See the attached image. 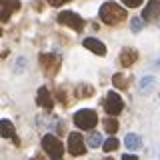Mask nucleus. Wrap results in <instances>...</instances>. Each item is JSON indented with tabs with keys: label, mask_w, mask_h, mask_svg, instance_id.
Instances as JSON below:
<instances>
[{
	"label": "nucleus",
	"mask_w": 160,
	"mask_h": 160,
	"mask_svg": "<svg viewBox=\"0 0 160 160\" xmlns=\"http://www.w3.org/2000/svg\"><path fill=\"white\" fill-rule=\"evenodd\" d=\"M126 10L122 6H118V4L114 2H106L100 6V20H102L104 24H108V26H116V24L124 22L126 20Z\"/></svg>",
	"instance_id": "1"
},
{
	"label": "nucleus",
	"mask_w": 160,
	"mask_h": 160,
	"mask_svg": "<svg viewBox=\"0 0 160 160\" xmlns=\"http://www.w3.org/2000/svg\"><path fill=\"white\" fill-rule=\"evenodd\" d=\"M96 122H98V114L94 112V110H90V108L78 110V112L74 114V124H76L78 128H82V130L94 128V126H96Z\"/></svg>",
	"instance_id": "2"
},
{
	"label": "nucleus",
	"mask_w": 160,
	"mask_h": 160,
	"mask_svg": "<svg viewBox=\"0 0 160 160\" xmlns=\"http://www.w3.org/2000/svg\"><path fill=\"white\" fill-rule=\"evenodd\" d=\"M42 148L50 158H62V154H64V144L54 134H46L42 138Z\"/></svg>",
	"instance_id": "3"
},
{
	"label": "nucleus",
	"mask_w": 160,
	"mask_h": 160,
	"mask_svg": "<svg viewBox=\"0 0 160 160\" xmlns=\"http://www.w3.org/2000/svg\"><path fill=\"white\" fill-rule=\"evenodd\" d=\"M40 66L46 76H54L60 70V56L56 54H40Z\"/></svg>",
	"instance_id": "4"
},
{
	"label": "nucleus",
	"mask_w": 160,
	"mask_h": 160,
	"mask_svg": "<svg viewBox=\"0 0 160 160\" xmlns=\"http://www.w3.org/2000/svg\"><path fill=\"white\" fill-rule=\"evenodd\" d=\"M58 24L70 26V28L76 30V32H82V28H84V20H82V16H78L76 12H60L58 14Z\"/></svg>",
	"instance_id": "5"
},
{
	"label": "nucleus",
	"mask_w": 160,
	"mask_h": 160,
	"mask_svg": "<svg viewBox=\"0 0 160 160\" xmlns=\"http://www.w3.org/2000/svg\"><path fill=\"white\" fill-rule=\"evenodd\" d=\"M104 110H106L110 116H118V114L124 110L122 98H120L116 92H108L106 98H104Z\"/></svg>",
	"instance_id": "6"
},
{
	"label": "nucleus",
	"mask_w": 160,
	"mask_h": 160,
	"mask_svg": "<svg viewBox=\"0 0 160 160\" xmlns=\"http://www.w3.org/2000/svg\"><path fill=\"white\" fill-rule=\"evenodd\" d=\"M68 152L72 154V156H82V154H86V140L82 138V134L70 132V136H68Z\"/></svg>",
	"instance_id": "7"
},
{
	"label": "nucleus",
	"mask_w": 160,
	"mask_h": 160,
	"mask_svg": "<svg viewBox=\"0 0 160 160\" xmlns=\"http://www.w3.org/2000/svg\"><path fill=\"white\" fill-rule=\"evenodd\" d=\"M20 8V0H0V20L8 22L10 16Z\"/></svg>",
	"instance_id": "8"
},
{
	"label": "nucleus",
	"mask_w": 160,
	"mask_h": 160,
	"mask_svg": "<svg viewBox=\"0 0 160 160\" xmlns=\"http://www.w3.org/2000/svg\"><path fill=\"white\" fill-rule=\"evenodd\" d=\"M158 16H160V0H150L146 8L142 10V18L146 22H156Z\"/></svg>",
	"instance_id": "9"
},
{
	"label": "nucleus",
	"mask_w": 160,
	"mask_h": 160,
	"mask_svg": "<svg viewBox=\"0 0 160 160\" xmlns=\"http://www.w3.org/2000/svg\"><path fill=\"white\" fill-rule=\"evenodd\" d=\"M36 104H38V106H42L44 110H52V106H54V100H52V94H50V90H48L46 86H40V88H38Z\"/></svg>",
	"instance_id": "10"
},
{
	"label": "nucleus",
	"mask_w": 160,
	"mask_h": 160,
	"mask_svg": "<svg viewBox=\"0 0 160 160\" xmlns=\"http://www.w3.org/2000/svg\"><path fill=\"white\" fill-rule=\"evenodd\" d=\"M0 136L2 138H12L16 144H20L16 132H14V124L10 122V120H0Z\"/></svg>",
	"instance_id": "11"
},
{
	"label": "nucleus",
	"mask_w": 160,
	"mask_h": 160,
	"mask_svg": "<svg viewBox=\"0 0 160 160\" xmlns=\"http://www.w3.org/2000/svg\"><path fill=\"white\" fill-rule=\"evenodd\" d=\"M84 48H88L90 52L98 54V56H104V54H106V46H104L100 40H96V38H86L84 40Z\"/></svg>",
	"instance_id": "12"
},
{
	"label": "nucleus",
	"mask_w": 160,
	"mask_h": 160,
	"mask_svg": "<svg viewBox=\"0 0 160 160\" xmlns=\"http://www.w3.org/2000/svg\"><path fill=\"white\" fill-rule=\"evenodd\" d=\"M138 60V52L134 48H124L122 50V54H120V64L122 66H126V68H130L134 62Z\"/></svg>",
	"instance_id": "13"
},
{
	"label": "nucleus",
	"mask_w": 160,
	"mask_h": 160,
	"mask_svg": "<svg viewBox=\"0 0 160 160\" xmlns=\"http://www.w3.org/2000/svg\"><path fill=\"white\" fill-rule=\"evenodd\" d=\"M124 142H126L128 150H138L140 146H142V140H140V136H138V134H126Z\"/></svg>",
	"instance_id": "14"
},
{
	"label": "nucleus",
	"mask_w": 160,
	"mask_h": 160,
	"mask_svg": "<svg viewBox=\"0 0 160 160\" xmlns=\"http://www.w3.org/2000/svg\"><path fill=\"white\" fill-rule=\"evenodd\" d=\"M104 130H106V132H110V134H114V132H116V130L120 128L118 126V120L116 118H114V116H108V118H104Z\"/></svg>",
	"instance_id": "15"
},
{
	"label": "nucleus",
	"mask_w": 160,
	"mask_h": 160,
	"mask_svg": "<svg viewBox=\"0 0 160 160\" xmlns=\"http://www.w3.org/2000/svg\"><path fill=\"white\" fill-rule=\"evenodd\" d=\"M86 144H88V146H92V148H98L100 144H104V142H102V136H100V132H90L88 138H86Z\"/></svg>",
	"instance_id": "16"
},
{
	"label": "nucleus",
	"mask_w": 160,
	"mask_h": 160,
	"mask_svg": "<svg viewBox=\"0 0 160 160\" xmlns=\"http://www.w3.org/2000/svg\"><path fill=\"white\" fill-rule=\"evenodd\" d=\"M112 84L116 88H120V90H126L128 88V80H126L124 74H114V76H112Z\"/></svg>",
	"instance_id": "17"
},
{
	"label": "nucleus",
	"mask_w": 160,
	"mask_h": 160,
	"mask_svg": "<svg viewBox=\"0 0 160 160\" xmlns=\"http://www.w3.org/2000/svg\"><path fill=\"white\" fill-rule=\"evenodd\" d=\"M92 94H94L92 86H88V84H80V86H78V96L80 98H90Z\"/></svg>",
	"instance_id": "18"
},
{
	"label": "nucleus",
	"mask_w": 160,
	"mask_h": 160,
	"mask_svg": "<svg viewBox=\"0 0 160 160\" xmlns=\"http://www.w3.org/2000/svg\"><path fill=\"white\" fill-rule=\"evenodd\" d=\"M152 86H154V78L152 76H144L142 80H140V90H142V92L152 90Z\"/></svg>",
	"instance_id": "19"
},
{
	"label": "nucleus",
	"mask_w": 160,
	"mask_h": 160,
	"mask_svg": "<svg viewBox=\"0 0 160 160\" xmlns=\"http://www.w3.org/2000/svg\"><path fill=\"white\" fill-rule=\"evenodd\" d=\"M118 144H120V142H118L116 138H108L106 142L102 144V150H104V152H112V150H116V148H118Z\"/></svg>",
	"instance_id": "20"
},
{
	"label": "nucleus",
	"mask_w": 160,
	"mask_h": 160,
	"mask_svg": "<svg viewBox=\"0 0 160 160\" xmlns=\"http://www.w3.org/2000/svg\"><path fill=\"white\" fill-rule=\"evenodd\" d=\"M144 22H146V20H144V18H132V20H130V26H132V30H134V32H140V30H142L144 28Z\"/></svg>",
	"instance_id": "21"
},
{
	"label": "nucleus",
	"mask_w": 160,
	"mask_h": 160,
	"mask_svg": "<svg viewBox=\"0 0 160 160\" xmlns=\"http://www.w3.org/2000/svg\"><path fill=\"white\" fill-rule=\"evenodd\" d=\"M56 94H58V100L64 104V106H66V104H68V94L64 92V88H58V92H56Z\"/></svg>",
	"instance_id": "22"
},
{
	"label": "nucleus",
	"mask_w": 160,
	"mask_h": 160,
	"mask_svg": "<svg viewBox=\"0 0 160 160\" xmlns=\"http://www.w3.org/2000/svg\"><path fill=\"white\" fill-rule=\"evenodd\" d=\"M126 6H130V8H136V6H140L142 4V0H122Z\"/></svg>",
	"instance_id": "23"
},
{
	"label": "nucleus",
	"mask_w": 160,
	"mask_h": 160,
	"mask_svg": "<svg viewBox=\"0 0 160 160\" xmlns=\"http://www.w3.org/2000/svg\"><path fill=\"white\" fill-rule=\"evenodd\" d=\"M66 2H70V0H48L50 6H62V4H66Z\"/></svg>",
	"instance_id": "24"
},
{
	"label": "nucleus",
	"mask_w": 160,
	"mask_h": 160,
	"mask_svg": "<svg viewBox=\"0 0 160 160\" xmlns=\"http://www.w3.org/2000/svg\"><path fill=\"white\" fill-rule=\"evenodd\" d=\"M122 160H136V156H134V154H124Z\"/></svg>",
	"instance_id": "25"
},
{
	"label": "nucleus",
	"mask_w": 160,
	"mask_h": 160,
	"mask_svg": "<svg viewBox=\"0 0 160 160\" xmlns=\"http://www.w3.org/2000/svg\"><path fill=\"white\" fill-rule=\"evenodd\" d=\"M0 36H2V28H0Z\"/></svg>",
	"instance_id": "26"
},
{
	"label": "nucleus",
	"mask_w": 160,
	"mask_h": 160,
	"mask_svg": "<svg viewBox=\"0 0 160 160\" xmlns=\"http://www.w3.org/2000/svg\"><path fill=\"white\" fill-rule=\"evenodd\" d=\"M156 64H158V66H160V60H158V62H156Z\"/></svg>",
	"instance_id": "27"
}]
</instances>
